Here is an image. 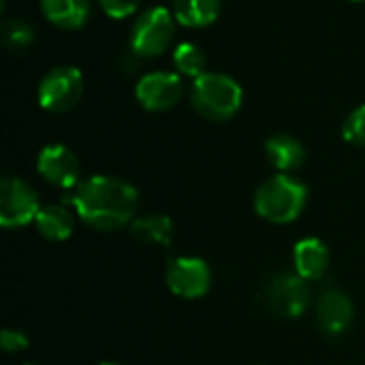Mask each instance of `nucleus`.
<instances>
[{
	"label": "nucleus",
	"mask_w": 365,
	"mask_h": 365,
	"mask_svg": "<svg viewBox=\"0 0 365 365\" xmlns=\"http://www.w3.org/2000/svg\"><path fill=\"white\" fill-rule=\"evenodd\" d=\"M71 203L77 216L94 231H118L135 220L139 192L133 184L111 178L92 175L75 188Z\"/></svg>",
	"instance_id": "nucleus-1"
},
{
	"label": "nucleus",
	"mask_w": 365,
	"mask_h": 365,
	"mask_svg": "<svg viewBox=\"0 0 365 365\" xmlns=\"http://www.w3.org/2000/svg\"><path fill=\"white\" fill-rule=\"evenodd\" d=\"M308 203V186L291 173L265 180L255 192V212L274 225L295 222Z\"/></svg>",
	"instance_id": "nucleus-2"
},
{
	"label": "nucleus",
	"mask_w": 365,
	"mask_h": 365,
	"mask_svg": "<svg viewBox=\"0 0 365 365\" xmlns=\"http://www.w3.org/2000/svg\"><path fill=\"white\" fill-rule=\"evenodd\" d=\"M190 103L201 118L225 122L240 111L244 103V90L225 73H203L190 86Z\"/></svg>",
	"instance_id": "nucleus-3"
},
{
	"label": "nucleus",
	"mask_w": 365,
	"mask_h": 365,
	"mask_svg": "<svg viewBox=\"0 0 365 365\" xmlns=\"http://www.w3.org/2000/svg\"><path fill=\"white\" fill-rule=\"evenodd\" d=\"M173 36V13L165 6H152L135 19L128 38V49L135 58H156L169 49Z\"/></svg>",
	"instance_id": "nucleus-4"
},
{
	"label": "nucleus",
	"mask_w": 365,
	"mask_h": 365,
	"mask_svg": "<svg viewBox=\"0 0 365 365\" xmlns=\"http://www.w3.org/2000/svg\"><path fill=\"white\" fill-rule=\"evenodd\" d=\"M83 94V75L77 66H56L38 83V105L49 113L73 109Z\"/></svg>",
	"instance_id": "nucleus-5"
},
{
	"label": "nucleus",
	"mask_w": 365,
	"mask_h": 365,
	"mask_svg": "<svg viewBox=\"0 0 365 365\" xmlns=\"http://www.w3.org/2000/svg\"><path fill=\"white\" fill-rule=\"evenodd\" d=\"M265 304L282 319H299L310 306L308 280L297 272H278L265 287Z\"/></svg>",
	"instance_id": "nucleus-6"
},
{
	"label": "nucleus",
	"mask_w": 365,
	"mask_h": 365,
	"mask_svg": "<svg viewBox=\"0 0 365 365\" xmlns=\"http://www.w3.org/2000/svg\"><path fill=\"white\" fill-rule=\"evenodd\" d=\"M43 205L36 190L21 178L6 175L0 184V225L4 229H19L32 222Z\"/></svg>",
	"instance_id": "nucleus-7"
},
{
	"label": "nucleus",
	"mask_w": 365,
	"mask_h": 365,
	"mask_svg": "<svg viewBox=\"0 0 365 365\" xmlns=\"http://www.w3.org/2000/svg\"><path fill=\"white\" fill-rule=\"evenodd\" d=\"M167 289L182 299H199L212 287V269L199 257H175L165 269Z\"/></svg>",
	"instance_id": "nucleus-8"
},
{
	"label": "nucleus",
	"mask_w": 365,
	"mask_h": 365,
	"mask_svg": "<svg viewBox=\"0 0 365 365\" xmlns=\"http://www.w3.org/2000/svg\"><path fill=\"white\" fill-rule=\"evenodd\" d=\"M184 96V81L180 73L154 71L143 75L135 86V98L145 111H169Z\"/></svg>",
	"instance_id": "nucleus-9"
},
{
	"label": "nucleus",
	"mask_w": 365,
	"mask_h": 365,
	"mask_svg": "<svg viewBox=\"0 0 365 365\" xmlns=\"http://www.w3.org/2000/svg\"><path fill=\"white\" fill-rule=\"evenodd\" d=\"M38 175L58 188H77L81 178V165L75 152L62 143L45 145L36 156Z\"/></svg>",
	"instance_id": "nucleus-10"
},
{
	"label": "nucleus",
	"mask_w": 365,
	"mask_h": 365,
	"mask_svg": "<svg viewBox=\"0 0 365 365\" xmlns=\"http://www.w3.org/2000/svg\"><path fill=\"white\" fill-rule=\"evenodd\" d=\"M355 321V306L342 289H325L317 302V323L325 336H344Z\"/></svg>",
	"instance_id": "nucleus-11"
},
{
	"label": "nucleus",
	"mask_w": 365,
	"mask_h": 365,
	"mask_svg": "<svg viewBox=\"0 0 365 365\" xmlns=\"http://www.w3.org/2000/svg\"><path fill=\"white\" fill-rule=\"evenodd\" d=\"M293 261L295 272L304 280H321L329 267V248L319 237H304L295 244Z\"/></svg>",
	"instance_id": "nucleus-12"
},
{
	"label": "nucleus",
	"mask_w": 365,
	"mask_h": 365,
	"mask_svg": "<svg viewBox=\"0 0 365 365\" xmlns=\"http://www.w3.org/2000/svg\"><path fill=\"white\" fill-rule=\"evenodd\" d=\"M265 156L280 173H293L304 165L306 148L291 135H274L265 141Z\"/></svg>",
	"instance_id": "nucleus-13"
},
{
	"label": "nucleus",
	"mask_w": 365,
	"mask_h": 365,
	"mask_svg": "<svg viewBox=\"0 0 365 365\" xmlns=\"http://www.w3.org/2000/svg\"><path fill=\"white\" fill-rule=\"evenodd\" d=\"M47 21L62 30H79L90 17V0H41Z\"/></svg>",
	"instance_id": "nucleus-14"
},
{
	"label": "nucleus",
	"mask_w": 365,
	"mask_h": 365,
	"mask_svg": "<svg viewBox=\"0 0 365 365\" xmlns=\"http://www.w3.org/2000/svg\"><path fill=\"white\" fill-rule=\"evenodd\" d=\"M34 225H36V231L41 233V237H45L49 242H64L73 233L75 218L64 205L53 203V205H43L38 210Z\"/></svg>",
	"instance_id": "nucleus-15"
},
{
	"label": "nucleus",
	"mask_w": 365,
	"mask_h": 365,
	"mask_svg": "<svg viewBox=\"0 0 365 365\" xmlns=\"http://www.w3.org/2000/svg\"><path fill=\"white\" fill-rule=\"evenodd\" d=\"M222 0H173V17L186 28H205L220 15Z\"/></svg>",
	"instance_id": "nucleus-16"
},
{
	"label": "nucleus",
	"mask_w": 365,
	"mask_h": 365,
	"mask_svg": "<svg viewBox=\"0 0 365 365\" xmlns=\"http://www.w3.org/2000/svg\"><path fill=\"white\" fill-rule=\"evenodd\" d=\"M130 233L143 244L169 246L173 242V222L169 216L163 214H148L139 216L130 222Z\"/></svg>",
	"instance_id": "nucleus-17"
},
{
	"label": "nucleus",
	"mask_w": 365,
	"mask_h": 365,
	"mask_svg": "<svg viewBox=\"0 0 365 365\" xmlns=\"http://www.w3.org/2000/svg\"><path fill=\"white\" fill-rule=\"evenodd\" d=\"M173 64L178 68L180 75L190 77L192 81L197 77H201L203 73H207V58L203 53V49L195 43H180L173 49Z\"/></svg>",
	"instance_id": "nucleus-18"
},
{
	"label": "nucleus",
	"mask_w": 365,
	"mask_h": 365,
	"mask_svg": "<svg viewBox=\"0 0 365 365\" xmlns=\"http://www.w3.org/2000/svg\"><path fill=\"white\" fill-rule=\"evenodd\" d=\"M36 41V32L34 26L26 19L13 17L6 19L2 26V43L6 47V51L11 53H24L32 47V43Z\"/></svg>",
	"instance_id": "nucleus-19"
},
{
	"label": "nucleus",
	"mask_w": 365,
	"mask_h": 365,
	"mask_svg": "<svg viewBox=\"0 0 365 365\" xmlns=\"http://www.w3.org/2000/svg\"><path fill=\"white\" fill-rule=\"evenodd\" d=\"M342 135L349 143L365 148V105L349 113V118L344 120V126H342Z\"/></svg>",
	"instance_id": "nucleus-20"
},
{
	"label": "nucleus",
	"mask_w": 365,
	"mask_h": 365,
	"mask_svg": "<svg viewBox=\"0 0 365 365\" xmlns=\"http://www.w3.org/2000/svg\"><path fill=\"white\" fill-rule=\"evenodd\" d=\"M139 2L141 0H98L101 9L111 19H126V17L135 15L139 9Z\"/></svg>",
	"instance_id": "nucleus-21"
},
{
	"label": "nucleus",
	"mask_w": 365,
	"mask_h": 365,
	"mask_svg": "<svg viewBox=\"0 0 365 365\" xmlns=\"http://www.w3.org/2000/svg\"><path fill=\"white\" fill-rule=\"evenodd\" d=\"M0 346H2L4 353H21V351H26L30 346V340L21 329L6 327L0 334Z\"/></svg>",
	"instance_id": "nucleus-22"
},
{
	"label": "nucleus",
	"mask_w": 365,
	"mask_h": 365,
	"mask_svg": "<svg viewBox=\"0 0 365 365\" xmlns=\"http://www.w3.org/2000/svg\"><path fill=\"white\" fill-rule=\"evenodd\" d=\"M96 365H120V364H113V361H103V364H96Z\"/></svg>",
	"instance_id": "nucleus-23"
},
{
	"label": "nucleus",
	"mask_w": 365,
	"mask_h": 365,
	"mask_svg": "<svg viewBox=\"0 0 365 365\" xmlns=\"http://www.w3.org/2000/svg\"><path fill=\"white\" fill-rule=\"evenodd\" d=\"M353 2H364V0H353Z\"/></svg>",
	"instance_id": "nucleus-24"
},
{
	"label": "nucleus",
	"mask_w": 365,
	"mask_h": 365,
	"mask_svg": "<svg viewBox=\"0 0 365 365\" xmlns=\"http://www.w3.org/2000/svg\"><path fill=\"white\" fill-rule=\"evenodd\" d=\"M24 365H34V364H24Z\"/></svg>",
	"instance_id": "nucleus-25"
}]
</instances>
